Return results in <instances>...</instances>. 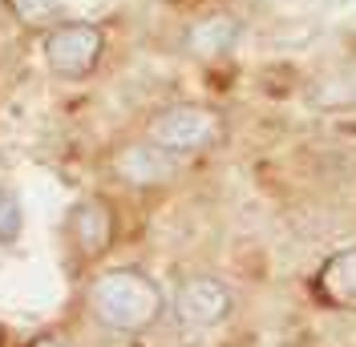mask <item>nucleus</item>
<instances>
[{"label":"nucleus","instance_id":"obj_1","mask_svg":"<svg viewBox=\"0 0 356 347\" xmlns=\"http://www.w3.org/2000/svg\"><path fill=\"white\" fill-rule=\"evenodd\" d=\"M86 307L93 311V319L118 331V335H142L162 319V287H158L146 271L138 266H113L102 271L97 279L89 282L86 291Z\"/></svg>","mask_w":356,"mask_h":347},{"label":"nucleus","instance_id":"obj_2","mask_svg":"<svg viewBox=\"0 0 356 347\" xmlns=\"http://www.w3.org/2000/svg\"><path fill=\"white\" fill-rule=\"evenodd\" d=\"M227 126H222L219 109L199 105V101H178V105L158 109L146 126V142L162 146L166 153H207L219 150Z\"/></svg>","mask_w":356,"mask_h":347},{"label":"nucleus","instance_id":"obj_3","mask_svg":"<svg viewBox=\"0 0 356 347\" xmlns=\"http://www.w3.org/2000/svg\"><path fill=\"white\" fill-rule=\"evenodd\" d=\"M106 37L89 21H65L44 33V65L57 77H89L102 61Z\"/></svg>","mask_w":356,"mask_h":347},{"label":"nucleus","instance_id":"obj_4","mask_svg":"<svg viewBox=\"0 0 356 347\" xmlns=\"http://www.w3.org/2000/svg\"><path fill=\"white\" fill-rule=\"evenodd\" d=\"M175 315L186 327H219L231 315V291L211 275L182 279L175 291Z\"/></svg>","mask_w":356,"mask_h":347},{"label":"nucleus","instance_id":"obj_5","mask_svg":"<svg viewBox=\"0 0 356 347\" xmlns=\"http://www.w3.org/2000/svg\"><path fill=\"white\" fill-rule=\"evenodd\" d=\"M110 170L126 182V186H162L170 182L178 170L175 153H166L154 142H130L110 158Z\"/></svg>","mask_w":356,"mask_h":347},{"label":"nucleus","instance_id":"obj_6","mask_svg":"<svg viewBox=\"0 0 356 347\" xmlns=\"http://www.w3.org/2000/svg\"><path fill=\"white\" fill-rule=\"evenodd\" d=\"M69 239L73 246L86 255V259H97L106 255V246L113 242V210L106 198H81L73 210H69Z\"/></svg>","mask_w":356,"mask_h":347},{"label":"nucleus","instance_id":"obj_7","mask_svg":"<svg viewBox=\"0 0 356 347\" xmlns=\"http://www.w3.org/2000/svg\"><path fill=\"white\" fill-rule=\"evenodd\" d=\"M316 291L320 299L336 311H356V246L340 251L320 266L316 275Z\"/></svg>","mask_w":356,"mask_h":347},{"label":"nucleus","instance_id":"obj_8","mask_svg":"<svg viewBox=\"0 0 356 347\" xmlns=\"http://www.w3.org/2000/svg\"><path fill=\"white\" fill-rule=\"evenodd\" d=\"M239 41V21L231 12H211L186 28V53L195 57H219V53H231Z\"/></svg>","mask_w":356,"mask_h":347},{"label":"nucleus","instance_id":"obj_9","mask_svg":"<svg viewBox=\"0 0 356 347\" xmlns=\"http://www.w3.org/2000/svg\"><path fill=\"white\" fill-rule=\"evenodd\" d=\"M8 12L29 33H49L53 24H61V4L57 0H8Z\"/></svg>","mask_w":356,"mask_h":347},{"label":"nucleus","instance_id":"obj_10","mask_svg":"<svg viewBox=\"0 0 356 347\" xmlns=\"http://www.w3.org/2000/svg\"><path fill=\"white\" fill-rule=\"evenodd\" d=\"M21 239V198L8 186H0V246H13Z\"/></svg>","mask_w":356,"mask_h":347},{"label":"nucleus","instance_id":"obj_11","mask_svg":"<svg viewBox=\"0 0 356 347\" xmlns=\"http://www.w3.org/2000/svg\"><path fill=\"white\" fill-rule=\"evenodd\" d=\"M29 347H69V344H61L57 335H41V339H33Z\"/></svg>","mask_w":356,"mask_h":347}]
</instances>
